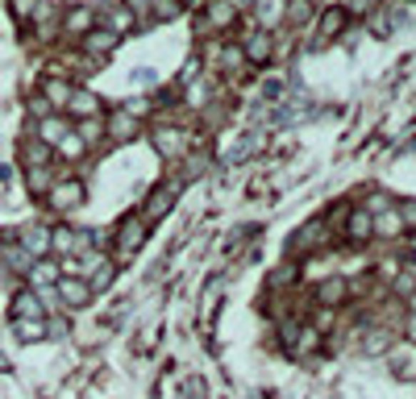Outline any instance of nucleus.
<instances>
[{
	"label": "nucleus",
	"mask_w": 416,
	"mask_h": 399,
	"mask_svg": "<svg viewBox=\"0 0 416 399\" xmlns=\"http://www.w3.org/2000/svg\"><path fill=\"white\" fill-rule=\"evenodd\" d=\"M142 241H146V221L142 216H125L117 225V254L133 258V250H142Z\"/></svg>",
	"instance_id": "nucleus-1"
},
{
	"label": "nucleus",
	"mask_w": 416,
	"mask_h": 399,
	"mask_svg": "<svg viewBox=\"0 0 416 399\" xmlns=\"http://www.w3.org/2000/svg\"><path fill=\"white\" fill-rule=\"evenodd\" d=\"M54 296L63 300V308H88L92 287H88V279H79V275H63V279L54 283Z\"/></svg>",
	"instance_id": "nucleus-2"
},
{
	"label": "nucleus",
	"mask_w": 416,
	"mask_h": 399,
	"mask_svg": "<svg viewBox=\"0 0 416 399\" xmlns=\"http://www.w3.org/2000/svg\"><path fill=\"white\" fill-rule=\"evenodd\" d=\"M179 188H183V183H179V179H175V183H163V188H154L146 196V208H142V221H158V216H167V212H171V204H175V196H179Z\"/></svg>",
	"instance_id": "nucleus-3"
},
{
	"label": "nucleus",
	"mask_w": 416,
	"mask_h": 399,
	"mask_svg": "<svg viewBox=\"0 0 416 399\" xmlns=\"http://www.w3.org/2000/svg\"><path fill=\"white\" fill-rule=\"evenodd\" d=\"M188 146H192V138H188L183 129H175V125H163V129H154V150H158L163 158H179Z\"/></svg>",
	"instance_id": "nucleus-4"
},
{
	"label": "nucleus",
	"mask_w": 416,
	"mask_h": 399,
	"mask_svg": "<svg viewBox=\"0 0 416 399\" xmlns=\"http://www.w3.org/2000/svg\"><path fill=\"white\" fill-rule=\"evenodd\" d=\"M50 204H54L59 212L79 208V204H83V183H79V179H67V183H50Z\"/></svg>",
	"instance_id": "nucleus-5"
},
{
	"label": "nucleus",
	"mask_w": 416,
	"mask_h": 399,
	"mask_svg": "<svg viewBox=\"0 0 416 399\" xmlns=\"http://www.w3.org/2000/svg\"><path fill=\"white\" fill-rule=\"evenodd\" d=\"M325 229H329L325 221H313V225H304V229H300V237L292 241V250H295V254H313V250H320V246L329 241V233H325Z\"/></svg>",
	"instance_id": "nucleus-6"
},
{
	"label": "nucleus",
	"mask_w": 416,
	"mask_h": 399,
	"mask_svg": "<svg viewBox=\"0 0 416 399\" xmlns=\"http://www.w3.org/2000/svg\"><path fill=\"white\" fill-rule=\"evenodd\" d=\"M13 320H46V304L38 300V291H21L13 300Z\"/></svg>",
	"instance_id": "nucleus-7"
},
{
	"label": "nucleus",
	"mask_w": 416,
	"mask_h": 399,
	"mask_svg": "<svg viewBox=\"0 0 416 399\" xmlns=\"http://www.w3.org/2000/svg\"><path fill=\"white\" fill-rule=\"evenodd\" d=\"M17 246H21L29 258H42L50 250V229L46 225H29V229H21V241H17Z\"/></svg>",
	"instance_id": "nucleus-8"
},
{
	"label": "nucleus",
	"mask_w": 416,
	"mask_h": 399,
	"mask_svg": "<svg viewBox=\"0 0 416 399\" xmlns=\"http://www.w3.org/2000/svg\"><path fill=\"white\" fill-rule=\"evenodd\" d=\"M345 237H350V241H367V237H375V216H370L367 208H354L350 212V221H345Z\"/></svg>",
	"instance_id": "nucleus-9"
},
{
	"label": "nucleus",
	"mask_w": 416,
	"mask_h": 399,
	"mask_svg": "<svg viewBox=\"0 0 416 399\" xmlns=\"http://www.w3.org/2000/svg\"><path fill=\"white\" fill-rule=\"evenodd\" d=\"M59 279H63L59 262H50V258H34V266H29V283H34V291H38V287H54Z\"/></svg>",
	"instance_id": "nucleus-10"
},
{
	"label": "nucleus",
	"mask_w": 416,
	"mask_h": 399,
	"mask_svg": "<svg viewBox=\"0 0 416 399\" xmlns=\"http://www.w3.org/2000/svg\"><path fill=\"white\" fill-rule=\"evenodd\" d=\"M345 291H350V283L345 279H325L317 287V300H320V308H338L345 300Z\"/></svg>",
	"instance_id": "nucleus-11"
},
{
	"label": "nucleus",
	"mask_w": 416,
	"mask_h": 399,
	"mask_svg": "<svg viewBox=\"0 0 416 399\" xmlns=\"http://www.w3.org/2000/svg\"><path fill=\"white\" fill-rule=\"evenodd\" d=\"M133 129H138V125H133V113H129V108H117V113L108 117V133H113V141H129L133 138Z\"/></svg>",
	"instance_id": "nucleus-12"
},
{
	"label": "nucleus",
	"mask_w": 416,
	"mask_h": 399,
	"mask_svg": "<svg viewBox=\"0 0 416 399\" xmlns=\"http://www.w3.org/2000/svg\"><path fill=\"white\" fill-rule=\"evenodd\" d=\"M0 262H4L9 271H17V275H29V266H34V258L25 254L21 246H0Z\"/></svg>",
	"instance_id": "nucleus-13"
},
{
	"label": "nucleus",
	"mask_w": 416,
	"mask_h": 399,
	"mask_svg": "<svg viewBox=\"0 0 416 399\" xmlns=\"http://www.w3.org/2000/svg\"><path fill=\"white\" fill-rule=\"evenodd\" d=\"M83 46H88V54H108V50L117 46V34L113 29H88Z\"/></svg>",
	"instance_id": "nucleus-14"
},
{
	"label": "nucleus",
	"mask_w": 416,
	"mask_h": 399,
	"mask_svg": "<svg viewBox=\"0 0 416 399\" xmlns=\"http://www.w3.org/2000/svg\"><path fill=\"white\" fill-rule=\"evenodd\" d=\"M233 17H238L233 0H213V4H208V25H213V29H225V25H233Z\"/></svg>",
	"instance_id": "nucleus-15"
},
{
	"label": "nucleus",
	"mask_w": 416,
	"mask_h": 399,
	"mask_svg": "<svg viewBox=\"0 0 416 399\" xmlns=\"http://www.w3.org/2000/svg\"><path fill=\"white\" fill-rule=\"evenodd\" d=\"M38 129H42V133H38V138H42V146H59V141L67 138V121H59V117H42V125H38Z\"/></svg>",
	"instance_id": "nucleus-16"
},
{
	"label": "nucleus",
	"mask_w": 416,
	"mask_h": 399,
	"mask_svg": "<svg viewBox=\"0 0 416 399\" xmlns=\"http://www.w3.org/2000/svg\"><path fill=\"white\" fill-rule=\"evenodd\" d=\"M67 108H71L75 117H96V113H100V104H96V96H92V92H71Z\"/></svg>",
	"instance_id": "nucleus-17"
},
{
	"label": "nucleus",
	"mask_w": 416,
	"mask_h": 399,
	"mask_svg": "<svg viewBox=\"0 0 416 399\" xmlns=\"http://www.w3.org/2000/svg\"><path fill=\"white\" fill-rule=\"evenodd\" d=\"M375 233H383V237H400V233H404V221H400V212H395V208L379 212V216H375Z\"/></svg>",
	"instance_id": "nucleus-18"
},
{
	"label": "nucleus",
	"mask_w": 416,
	"mask_h": 399,
	"mask_svg": "<svg viewBox=\"0 0 416 399\" xmlns=\"http://www.w3.org/2000/svg\"><path fill=\"white\" fill-rule=\"evenodd\" d=\"M267 54H270L267 34H250V38H245V59H250V63H267Z\"/></svg>",
	"instance_id": "nucleus-19"
},
{
	"label": "nucleus",
	"mask_w": 416,
	"mask_h": 399,
	"mask_svg": "<svg viewBox=\"0 0 416 399\" xmlns=\"http://www.w3.org/2000/svg\"><path fill=\"white\" fill-rule=\"evenodd\" d=\"M63 29H67V34H88V29H92V9H71V13L63 17Z\"/></svg>",
	"instance_id": "nucleus-20"
},
{
	"label": "nucleus",
	"mask_w": 416,
	"mask_h": 399,
	"mask_svg": "<svg viewBox=\"0 0 416 399\" xmlns=\"http://www.w3.org/2000/svg\"><path fill=\"white\" fill-rule=\"evenodd\" d=\"M42 96H46V104H59V108H63V104L71 100V88H67V79H46V84H42Z\"/></svg>",
	"instance_id": "nucleus-21"
},
{
	"label": "nucleus",
	"mask_w": 416,
	"mask_h": 399,
	"mask_svg": "<svg viewBox=\"0 0 416 399\" xmlns=\"http://www.w3.org/2000/svg\"><path fill=\"white\" fill-rule=\"evenodd\" d=\"M13 333L21 341H42L46 337V320H13Z\"/></svg>",
	"instance_id": "nucleus-22"
},
{
	"label": "nucleus",
	"mask_w": 416,
	"mask_h": 399,
	"mask_svg": "<svg viewBox=\"0 0 416 399\" xmlns=\"http://www.w3.org/2000/svg\"><path fill=\"white\" fill-rule=\"evenodd\" d=\"M150 9H154V17H158V21H175V17H179V9H183V4H179V0H154V4H150Z\"/></svg>",
	"instance_id": "nucleus-23"
},
{
	"label": "nucleus",
	"mask_w": 416,
	"mask_h": 399,
	"mask_svg": "<svg viewBox=\"0 0 416 399\" xmlns=\"http://www.w3.org/2000/svg\"><path fill=\"white\" fill-rule=\"evenodd\" d=\"M113 275H117V271H113V262L104 258V262L96 266V271L88 275V287H108V283H113Z\"/></svg>",
	"instance_id": "nucleus-24"
},
{
	"label": "nucleus",
	"mask_w": 416,
	"mask_h": 399,
	"mask_svg": "<svg viewBox=\"0 0 416 399\" xmlns=\"http://www.w3.org/2000/svg\"><path fill=\"white\" fill-rule=\"evenodd\" d=\"M75 138L83 141V146H92V141L100 138V117H83V125H79V133Z\"/></svg>",
	"instance_id": "nucleus-25"
},
{
	"label": "nucleus",
	"mask_w": 416,
	"mask_h": 399,
	"mask_svg": "<svg viewBox=\"0 0 416 399\" xmlns=\"http://www.w3.org/2000/svg\"><path fill=\"white\" fill-rule=\"evenodd\" d=\"M342 21H345V13H342V9H333V13H325V17H320V34H329V38H333V34L342 29Z\"/></svg>",
	"instance_id": "nucleus-26"
},
{
	"label": "nucleus",
	"mask_w": 416,
	"mask_h": 399,
	"mask_svg": "<svg viewBox=\"0 0 416 399\" xmlns=\"http://www.w3.org/2000/svg\"><path fill=\"white\" fill-rule=\"evenodd\" d=\"M279 13H283V0H258V17L263 21H279Z\"/></svg>",
	"instance_id": "nucleus-27"
},
{
	"label": "nucleus",
	"mask_w": 416,
	"mask_h": 399,
	"mask_svg": "<svg viewBox=\"0 0 416 399\" xmlns=\"http://www.w3.org/2000/svg\"><path fill=\"white\" fill-rule=\"evenodd\" d=\"M46 188H50L46 166H29V191H46Z\"/></svg>",
	"instance_id": "nucleus-28"
},
{
	"label": "nucleus",
	"mask_w": 416,
	"mask_h": 399,
	"mask_svg": "<svg viewBox=\"0 0 416 399\" xmlns=\"http://www.w3.org/2000/svg\"><path fill=\"white\" fill-rule=\"evenodd\" d=\"M59 154H63V158H75V154H83V141L75 138V133H67V138L59 141Z\"/></svg>",
	"instance_id": "nucleus-29"
},
{
	"label": "nucleus",
	"mask_w": 416,
	"mask_h": 399,
	"mask_svg": "<svg viewBox=\"0 0 416 399\" xmlns=\"http://www.w3.org/2000/svg\"><path fill=\"white\" fill-rule=\"evenodd\" d=\"M387 341H392V333H387V329H375V337L367 341V353H383V350H387Z\"/></svg>",
	"instance_id": "nucleus-30"
},
{
	"label": "nucleus",
	"mask_w": 416,
	"mask_h": 399,
	"mask_svg": "<svg viewBox=\"0 0 416 399\" xmlns=\"http://www.w3.org/2000/svg\"><path fill=\"white\" fill-rule=\"evenodd\" d=\"M13 13H17V21L34 17V13H38V0H13Z\"/></svg>",
	"instance_id": "nucleus-31"
},
{
	"label": "nucleus",
	"mask_w": 416,
	"mask_h": 399,
	"mask_svg": "<svg viewBox=\"0 0 416 399\" xmlns=\"http://www.w3.org/2000/svg\"><path fill=\"white\" fill-rule=\"evenodd\" d=\"M400 221H404V229H416V200H408V204H400Z\"/></svg>",
	"instance_id": "nucleus-32"
},
{
	"label": "nucleus",
	"mask_w": 416,
	"mask_h": 399,
	"mask_svg": "<svg viewBox=\"0 0 416 399\" xmlns=\"http://www.w3.org/2000/svg\"><path fill=\"white\" fill-rule=\"evenodd\" d=\"M108 21H113V34H117V29H129L133 17H129V9H113V13H108Z\"/></svg>",
	"instance_id": "nucleus-33"
},
{
	"label": "nucleus",
	"mask_w": 416,
	"mask_h": 399,
	"mask_svg": "<svg viewBox=\"0 0 416 399\" xmlns=\"http://www.w3.org/2000/svg\"><path fill=\"white\" fill-rule=\"evenodd\" d=\"M308 13H313V4H308V0H295L292 9H288V17H292V21H304Z\"/></svg>",
	"instance_id": "nucleus-34"
},
{
	"label": "nucleus",
	"mask_w": 416,
	"mask_h": 399,
	"mask_svg": "<svg viewBox=\"0 0 416 399\" xmlns=\"http://www.w3.org/2000/svg\"><path fill=\"white\" fill-rule=\"evenodd\" d=\"M188 100H192L196 108H204V104H208V88H204V84H196V88L188 92Z\"/></svg>",
	"instance_id": "nucleus-35"
},
{
	"label": "nucleus",
	"mask_w": 416,
	"mask_h": 399,
	"mask_svg": "<svg viewBox=\"0 0 416 399\" xmlns=\"http://www.w3.org/2000/svg\"><path fill=\"white\" fill-rule=\"evenodd\" d=\"M29 108H34V113H38V117H46V96H34V100H29Z\"/></svg>",
	"instance_id": "nucleus-36"
},
{
	"label": "nucleus",
	"mask_w": 416,
	"mask_h": 399,
	"mask_svg": "<svg viewBox=\"0 0 416 399\" xmlns=\"http://www.w3.org/2000/svg\"><path fill=\"white\" fill-rule=\"evenodd\" d=\"M125 4H129V13H146L154 0H125Z\"/></svg>",
	"instance_id": "nucleus-37"
},
{
	"label": "nucleus",
	"mask_w": 416,
	"mask_h": 399,
	"mask_svg": "<svg viewBox=\"0 0 416 399\" xmlns=\"http://www.w3.org/2000/svg\"><path fill=\"white\" fill-rule=\"evenodd\" d=\"M404 329H408V341H416V312L408 316V325H404Z\"/></svg>",
	"instance_id": "nucleus-38"
},
{
	"label": "nucleus",
	"mask_w": 416,
	"mask_h": 399,
	"mask_svg": "<svg viewBox=\"0 0 416 399\" xmlns=\"http://www.w3.org/2000/svg\"><path fill=\"white\" fill-rule=\"evenodd\" d=\"M370 4H375V0H354L350 9H354V13H362V9H370Z\"/></svg>",
	"instance_id": "nucleus-39"
},
{
	"label": "nucleus",
	"mask_w": 416,
	"mask_h": 399,
	"mask_svg": "<svg viewBox=\"0 0 416 399\" xmlns=\"http://www.w3.org/2000/svg\"><path fill=\"white\" fill-rule=\"evenodd\" d=\"M412 312H416V291H412Z\"/></svg>",
	"instance_id": "nucleus-40"
}]
</instances>
